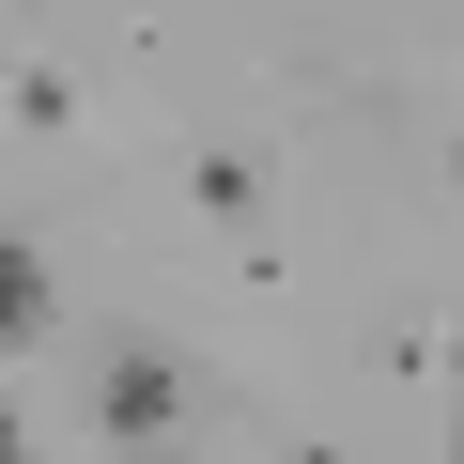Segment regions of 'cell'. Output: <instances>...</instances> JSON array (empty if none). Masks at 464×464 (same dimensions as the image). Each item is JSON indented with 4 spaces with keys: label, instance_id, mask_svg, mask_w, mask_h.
<instances>
[{
    "label": "cell",
    "instance_id": "cell-1",
    "mask_svg": "<svg viewBox=\"0 0 464 464\" xmlns=\"http://www.w3.org/2000/svg\"><path fill=\"white\" fill-rule=\"evenodd\" d=\"M186 402H201V387H186V356H170V341L93 356V387H78V418H93L109 449H170V433H186Z\"/></svg>",
    "mask_w": 464,
    "mask_h": 464
},
{
    "label": "cell",
    "instance_id": "cell-2",
    "mask_svg": "<svg viewBox=\"0 0 464 464\" xmlns=\"http://www.w3.org/2000/svg\"><path fill=\"white\" fill-rule=\"evenodd\" d=\"M264 201H279V170H264V155H232V140H217V155H186V217H264Z\"/></svg>",
    "mask_w": 464,
    "mask_h": 464
},
{
    "label": "cell",
    "instance_id": "cell-3",
    "mask_svg": "<svg viewBox=\"0 0 464 464\" xmlns=\"http://www.w3.org/2000/svg\"><path fill=\"white\" fill-rule=\"evenodd\" d=\"M449 387H464V341H449ZM449 464H464V402H449Z\"/></svg>",
    "mask_w": 464,
    "mask_h": 464
},
{
    "label": "cell",
    "instance_id": "cell-4",
    "mask_svg": "<svg viewBox=\"0 0 464 464\" xmlns=\"http://www.w3.org/2000/svg\"><path fill=\"white\" fill-rule=\"evenodd\" d=\"M449 186H464V124H449Z\"/></svg>",
    "mask_w": 464,
    "mask_h": 464
}]
</instances>
